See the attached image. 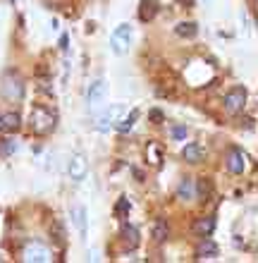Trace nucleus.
I'll list each match as a JSON object with an SVG mask.
<instances>
[{"mask_svg": "<svg viewBox=\"0 0 258 263\" xmlns=\"http://www.w3.org/2000/svg\"><path fill=\"white\" fill-rule=\"evenodd\" d=\"M55 112L48 110V108H43V105H36L34 110H31V118H29V122H31V129L36 132V134H48V132L55 129Z\"/></svg>", "mask_w": 258, "mask_h": 263, "instance_id": "1", "label": "nucleus"}, {"mask_svg": "<svg viewBox=\"0 0 258 263\" xmlns=\"http://www.w3.org/2000/svg\"><path fill=\"white\" fill-rule=\"evenodd\" d=\"M3 96L10 98V101H19L24 96V82L17 72H7L5 79H3Z\"/></svg>", "mask_w": 258, "mask_h": 263, "instance_id": "2", "label": "nucleus"}, {"mask_svg": "<svg viewBox=\"0 0 258 263\" xmlns=\"http://www.w3.org/2000/svg\"><path fill=\"white\" fill-rule=\"evenodd\" d=\"M129 41H132V29L129 24H120L115 31H112V39H110V46L117 55H125L127 48H129Z\"/></svg>", "mask_w": 258, "mask_h": 263, "instance_id": "3", "label": "nucleus"}, {"mask_svg": "<svg viewBox=\"0 0 258 263\" xmlns=\"http://www.w3.org/2000/svg\"><path fill=\"white\" fill-rule=\"evenodd\" d=\"M105 96H108V86H105L103 79H98L89 86V93H86V103H89V110H98L103 105Z\"/></svg>", "mask_w": 258, "mask_h": 263, "instance_id": "4", "label": "nucleus"}, {"mask_svg": "<svg viewBox=\"0 0 258 263\" xmlns=\"http://www.w3.org/2000/svg\"><path fill=\"white\" fill-rule=\"evenodd\" d=\"M244 105H246V89L244 86H234L232 91H227V96H225V110L239 112Z\"/></svg>", "mask_w": 258, "mask_h": 263, "instance_id": "5", "label": "nucleus"}, {"mask_svg": "<svg viewBox=\"0 0 258 263\" xmlns=\"http://www.w3.org/2000/svg\"><path fill=\"white\" fill-rule=\"evenodd\" d=\"M24 261H34V263L50 261V249L41 242H29L27 249H24Z\"/></svg>", "mask_w": 258, "mask_h": 263, "instance_id": "6", "label": "nucleus"}, {"mask_svg": "<svg viewBox=\"0 0 258 263\" xmlns=\"http://www.w3.org/2000/svg\"><path fill=\"white\" fill-rule=\"evenodd\" d=\"M246 167V156L244 151L239 148V146H232L230 153H227V170H230L232 175H242Z\"/></svg>", "mask_w": 258, "mask_h": 263, "instance_id": "7", "label": "nucleus"}, {"mask_svg": "<svg viewBox=\"0 0 258 263\" xmlns=\"http://www.w3.org/2000/svg\"><path fill=\"white\" fill-rule=\"evenodd\" d=\"M67 170H70V180L72 182H82L86 177V160H84V156L82 153H74L70 158V165H67Z\"/></svg>", "mask_w": 258, "mask_h": 263, "instance_id": "8", "label": "nucleus"}, {"mask_svg": "<svg viewBox=\"0 0 258 263\" xmlns=\"http://www.w3.org/2000/svg\"><path fill=\"white\" fill-rule=\"evenodd\" d=\"M19 125H22L19 112H7V115H0V129H3V132L14 134V132L19 129Z\"/></svg>", "mask_w": 258, "mask_h": 263, "instance_id": "9", "label": "nucleus"}, {"mask_svg": "<svg viewBox=\"0 0 258 263\" xmlns=\"http://www.w3.org/2000/svg\"><path fill=\"white\" fill-rule=\"evenodd\" d=\"M122 242H125L127 249H136L139 247V230L127 222L125 228H122Z\"/></svg>", "mask_w": 258, "mask_h": 263, "instance_id": "10", "label": "nucleus"}, {"mask_svg": "<svg viewBox=\"0 0 258 263\" xmlns=\"http://www.w3.org/2000/svg\"><path fill=\"white\" fill-rule=\"evenodd\" d=\"M182 158L187 160V163H201L203 160V146L187 144L184 148H182Z\"/></svg>", "mask_w": 258, "mask_h": 263, "instance_id": "11", "label": "nucleus"}, {"mask_svg": "<svg viewBox=\"0 0 258 263\" xmlns=\"http://www.w3.org/2000/svg\"><path fill=\"white\" fill-rule=\"evenodd\" d=\"M70 218H72V222H74V228L79 230V235H86V208L74 206L70 211Z\"/></svg>", "mask_w": 258, "mask_h": 263, "instance_id": "12", "label": "nucleus"}, {"mask_svg": "<svg viewBox=\"0 0 258 263\" xmlns=\"http://www.w3.org/2000/svg\"><path fill=\"white\" fill-rule=\"evenodd\" d=\"M158 14V3L155 0H141L139 5V20L141 22H151Z\"/></svg>", "mask_w": 258, "mask_h": 263, "instance_id": "13", "label": "nucleus"}, {"mask_svg": "<svg viewBox=\"0 0 258 263\" xmlns=\"http://www.w3.org/2000/svg\"><path fill=\"white\" fill-rule=\"evenodd\" d=\"M213 230H215V218H199L194 222V232L199 237H208Z\"/></svg>", "mask_w": 258, "mask_h": 263, "instance_id": "14", "label": "nucleus"}, {"mask_svg": "<svg viewBox=\"0 0 258 263\" xmlns=\"http://www.w3.org/2000/svg\"><path fill=\"white\" fill-rule=\"evenodd\" d=\"M196 256L199 258H215L217 256V244L210 242V239H203L201 247L196 249Z\"/></svg>", "mask_w": 258, "mask_h": 263, "instance_id": "15", "label": "nucleus"}, {"mask_svg": "<svg viewBox=\"0 0 258 263\" xmlns=\"http://www.w3.org/2000/svg\"><path fill=\"white\" fill-rule=\"evenodd\" d=\"M177 199H182V201L194 199V182L189 180V177H184V180L177 184Z\"/></svg>", "mask_w": 258, "mask_h": 263, "instance_id": "16", "label": "nucleus"}, {"mask_svg": "<svg viewBox=\"0 0 258 263\" xmlns=\"http://www.w3.org/2000/svg\"><path fill=\"white\" fill-rule=\"evenodd\" d=\"M174 31H177V36H182V39H194V36L199 34V27H196L194 22H180Z\"/></svg>", "mask_w": 258, "mask_h": 263, "instance_id": "17", "label": "nucleus"}, {"mask_svg": "<svg viewBox=\"0 0 258 263\" xmlns=\"http://www.w3.org/2000/svg\"><path fill=\"white\" fill-rule=\"evenodd\" d=\"M151 235H153V239L158 244H163L165 242V239H168V235H170V228H168V222L165 220H155V225H153V232H151Z\"/></svg>", "mask_w": 258, "mask_h": 263, "instance_id": "18", "label": "nucleus"}, {"mask_svg": "<svg viewBox=\"0 0 258 263\" xmlns=\"http://www.w3.org/2000/svg\"><path fill=\"white\" fill-rule=\"evenodd\" d=\"M136 118H139V110H132V112H129V118L120 120L117 125H115V127H117L120 134H127V132L132 129V125H134V120H136Z\"/></svg>", "mask_w": 258, "mask_h": 263, "instance_id": "19", "label": "nucleus"}, {"mask_svg": "<svg viewBox=\"0 0 258 263\" xmlns=\"http://www.w3.org/2000/svg\"><path fill=\"white\" fill-rule=\"evenodd\" d=\"M53 239H55V244L57 247H65V230H63V225L60 222H53Z\"/></svg>", "mask_w": 258, "mask_h": 263, "instance_id": "20", "label": "nucleus"}, {"mask_svg": "<svg viewBox=\"0 0 258 263\" xmlns=\"http://www.w3.org/2000/svg\"><path fill=\"white\" fill-rule=\"evenodd\" d=\"M129 213V201H127V196H122V199L117 201V206H115V215L117 218H122V215Z\"/></svg>", "mask_w": 258, "mask_h": 263, "instance_id": "21", "label": "nucleus"}, {"mask_svg": "<svg viewBox=\"0 0 258 263\" xmlns=\"http://www.w3.org/2000/svg\"><path fill=\"white\" fill-rule=\"evenodd\" d=\"M199 192H201L203 199H206V196H210V192H213V187H210V182H206V180L199 182Z\"/></svg>", "mask_w": 258, "mask_h": 263, "instance_id": "22", "label": "nucleus"}, {"mask_svg": "<svg viewBox=\"0 0 258 263\" xmlns=\"http://www.w3.org/2000/svg\"><path fill=\"white\" fill-rule=\"evenodd\" d=\"M184 137H187V127H172V139L182 141Z\"/></svg>", "mask_w": 258, "mask_h": 263, "instance_id": "23", "label": "nucleus"}, {"mask_svg": "<svg viewBox=\"0 0 258 263\" xmlns=\"http://www.w3.org/2000/svg\"><path fill=\"white\" fill-rule=\"evenodd\" d=\"M148 153H151V163L158 165V163H161V153H158V148H155V146H148Z\"/></svg>", "mask_w": 258, "mask_h": 263, "instance_id": "24", "label": "nucleus"}, {"mask_svg": "<svg viewBox=\"0 0 258 263\" xmlns=\"http://www.w3.org/2000/svg\"><path fill=\"white\" fill-rule=\"evenodd\" d=\"M110 125H112V122L103 115V118L98 120V125H96V127H98V132H108V129H110Z\"/></svg>", "mask_w": 258, "mask_h": 263, "instance_id": "25", "label": "nucleus"}, {"mask_svg": "<svg viewBox=\"0 0 258 263\" xmlns=\"http://www.w3.org/2000/svg\"><path fill=\"white\" fill-rule=\"evenodd\" d=\"M3 151H5V153H14V151H17V144H14L12 139H7L5 144H3Z\"/></svg>", "mask_w": 258, "mask_h": 263, "instance_id": "26", "label": "nucleus"}, {"mask_svg": "<svg viewBox=\"0 0 258 263\" xmlns=\"http://www.w3.org/2000/svg\"><path fill=\"white\" fill-rule=\"evenodd\" d=\"M151 120L161 122V120H163V112H161V110H151Z\"/></svg>", "mask_w": 258, "mask_h": 263, "instance_id": "27", "label": "nucleus"}, {"mask_svg": "<svg viewBox=\"0 0 258 263\" xmlns=\"http://www.w3.org/2000/svg\"><path fill=\"white\" fill-rule=\"evenodd\" d=\"M180 5H184V7H194V0H177Z\"/></svg>", "mask_w": 258, "mask_h": 263, "instance_id": "28", "label": "nucleus"}, {"mask_svg": "<svg viewBox=\"0 0 258 263\" xmlns=\"http://www.w3.org/2000/svg\"><path fill=\"white\" fill-rule=\"evenodd\" d=\"M0 132H3V129H0Z\"/></svg>", "mask_w": 258, "mask_h": 263, "instance_id": "29", "label": "nucleus"}]
</instances>
